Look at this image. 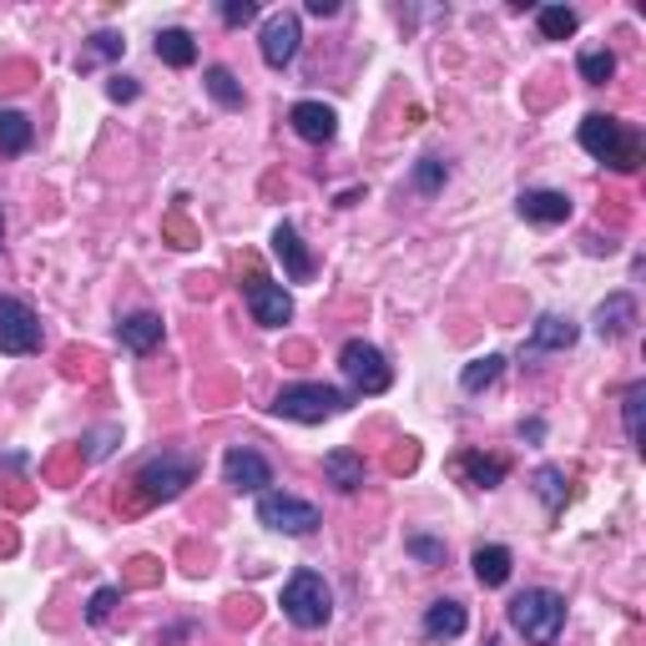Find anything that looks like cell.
Here are the masks:
<instances>
[{
  "label": "cell",
  "mask_w": 646,
  "mask_h": 646,
  "mask_svg": "<svg viewBox=\"0 0 646 646\" xmlns=\"http://www.w3.org/2000/svg\"><path fill=\"white\" fill-rule=\"evenodd\" d=\"M248 21H258V5H252V0H227L223 5V26H248Z\"/></svg>",
  "instance_id": "cell-34"
},
{
  "label": "cell",
  "mask_w": 646,
  "mask_h": 646,
  "mask_svg": "<svg viewBox=\"0 0 646 646\" xmlns=\"http://www.w3.org/2000/svg\"><path fill=\"white\" fill-rule=\"evenodd\" d=\"M465 626H470V616H465L460 601H435V607L424 611V636L430 642H455Z\"/></svg>",
  "instance_id": "cell-18"
},
{
  "label": "cell",
  "mask_w": 646,
  "mask_h": 646,
  "mask_svg": "<svg viewBox=\"0 0 646 646\" xmlns=\"http://www.w3.org/2000/svg\"><path fill=\"white\" fill-rule=\"evenodd\" d=\"M289 121H293V132L304 137V142H314V146L333 142V132H339V111L324 106V102H293Z\"/></svg>",
  "instance_id": "cell-12"
},
{
  "label": "cell",
  "mask_w": 646,
  "mask_h": 646,
  "mask_svg": "<svg viewBox=\"0 0 646 646\" xmlns=\"http://www.w3.org/2000/svg\"><path fill=\"white\" fill-rule=\"evenodd\" d=\"M117 586H102V591L92 596V607H86V621H92V626H102L106 616H111V607H117Z\"/></svg>",
  "instance_id": "cell-33"
},
{
  "label": "cell",
  "mask_w": 646,
  "mask_h": 646,
  "mask_svg": "<svg viewBox=\"0 0 646 646\" xmlns=\"http://www.w3.org/2000/svg\"><path fill=\"white\" fill-rule=\"evenodd\" d=\"M470 566H475V580H480V586H505V580H510V566H515V561H510V551H505V545H480Z\"/></svg>",
  "instance_id": "cell-22"
},
{
  "label": "cell",
  "mask_w": 646,
  "mask_h": 646,
  "mask_svg": "<svg viewBox=\"0 0 646 646\" xmlns=\"http://www.w3.org/2000/svg\"><path fill=\"white\" fill-rule=\"evenodd\" d=\"M324 475L339 490H359L364 485V460H359L354 449H329V455H324Z\"/></svg>",
  "instance_id": "cell-23"
},
{
  "label": "cell",
  "mask_w": 646,
  "mask_h": 646,
  "mask_svg": "<svg viewBox=\"0 0 646 646\" xmlns=\"http://www.w3.org/2000/svg\"><path fill=\"white\" fill-rule=\"evenodd\" d=\"M530 485H536V495H541V505L545 510H561V505H566V470H561V465H541V470H536V475H530Z\"/></svg>",
  "instance_id": "cell-24"
},
{
  "label": "cell",
  "mask_w": 646,
  "mask_h": 646,
  "mask_svg": "<svg viewBox=\"0 0 646 646\" xmlns=\"http://www.w3.org/2000/svg\"><path fill=\"white\" fill-rule=\"evenodd\" d=\"M545 435V424L541 420H530V424H520V439H541Z\"/></svg>",
  "instance_id": "cell-37"
},
{
  "label": "cell",
  "mask_w": 646,
  "mask_h": 646,
  "mask_svg": "<svg viewBox=\"0 0 646 646\" xmlns=\"http://www.w3.org/2000/svg\"><path fill=\"white\" fill-rule=\"evenodd\" d=\"M192 480H198V460H187V455H157V460H146L137 470V495H142V505L177 501Z\"/></svg>",
  "instance_id": "cell-6"
},
{
  "label": "cell",
  "mask_w": 646,
  "mask_h": 646,
  "mask_svg": "<svg viewBox=\"0 0 646 646\" xmlns=\"http://www.w3.org/2000/svg\"><path fill=\"white\" fill-rule=\"evenodd\" d=\"M485 646H495V642H485Z\"/></svg>",
  "instance_id": "cell-39"
},
{
  "label": "cell",
  "mask_w": 646,
  "mask_h": 646,
  "mask_svg": "<svg viewBox=\"0 0 646 646\" xmlns=\"http://www.w3.org/2000/svg\"><path fill=\"white\" fill-rule=\"evenodd\" d=\"M117 339L121 349H132V354H152L162 343V318L157 314H132L117 324Z\"/></svg>",
  "instance_id": "cell-17"
},
{
  "label": "cell",
  "mask_w": 646,
  "mask_h": 646,
  "mask_svg": "<svg viewBox=\"0 0 646 646\" xmlns=\"http://www.w3.org/2000/svg\"><path fill=\"white\" fill-rule=\"evenodd\" d=\"M580 77L591 81V86H607V81L616 77V56L611 51H586L580 56Z\"/></svg>",
  "instance_id": "cell-30"
},
{
  "label": "cell",
  "mask_w": 646,
  "mask_h": 646,
  "mask_svg": "<svg viewBox=\"0 0 646 646\" xmlns=\"http://www.w3.org/2000/svg\"><path fill=\"white\" fill-rule=\"evenodd\" d=\"M520 218H526V223H541V227H555L571 218V198L566 192H551V187H530V192H520Z\"/></svg>",
  "instance_id": "cell-14"
},
{
  "label": "cell",
  "mask_w": 646,
  "mask_h": 646,
  "mask_svg": "<svg viewBox=\"0 0 646 646\" xmlns=\"http://www.w3.org/2000/svg\"><path fill=\"white\" fill-rule=\"evenodd\" d=\"M339 11V0H308V15H333Z\"/></svg>",
  "instance_id": "cell-36"
},
{
  "label": "cell",
  "mask_w": 646,
  "mask_h": 646,
  "mask_svg": "<svg viewBox=\"0 0 646 646\" xmlns=\"http://www.w3.org/2000/svg\"><path fill=\"white\" fill-rule=\"evenodd\" d=\"M642 404H646V384H632L626 399H621V409H626V439L632 445H642Z\"/></svg>",
  "instance_id": "cell-31"
},
{
  "label": "cell",
  "mask_w": 646,
  "mask_h": 646,
  "mask_svg": "<svg viewBox=\"0 0 646 646\" xmlns=\"http://www.w3.org/2000/svg\"><path fill=\"white\" fill-rule=\"evenodd\" d=\"M121 51H127V40H121L117 31H96V36H92V51L81 56V71L96 67V61H111V56H121Z\"/></svg>",
  "instance_id": "cell-29"
},
{
  "label": "cell",
  "mask_w": 646,
  "mask_h": 646,
  "mask_svg": "<svg viewBox=\"0 0 646 646\" xmlns=\"http://www.w3.org/2000/svg\"><path fill=\"white\" fill-rule=\"evenodd\" d=\"M202 86H208V96H212L218 106H223V111H243V102H248V96H243V81L233 77L227 67H208Z\"/></svg>",
  "instance_id": "cell-21"
},
{
  "label": "cell",
  "mask_w": 646,
  "mask_h": 646,
  "mask_svg": "<svg viewBox=\"0 0 646 646\" xmlns=\"http://www.w3.org/2000/svg\"><path fill=\"white\" fill-rule=\"evenodd\" d=\"M106 96H111V102H137V81L117 71V77L106 81Z\"/></svg>",
  "instance_id": "cell-35"
},
{
  "label": "cell",
  "mask_w": 646,
  "mask_h": 646,
  "mask_svg": "<svg viewBox=\"0 0 646 646\" xmlns=\"http://www.w3.org/2000/svg\"><path fill=\"white\" fill-rule=\"evenodd\" d=\"M258 526L278 530V536H314L324 526V515L314 501H298L289 490H263L258 495Z\"/></svg>",
  "instance_id": "cell-5"
},
{
  "label": "cell",
  "mask_w": 646,
  "mask_h": 646,
  "mask_svg": "<svg viewBox=\"0 0 646 646\" xmlns=\"http://www.w3.org/2000/svg\"><path fill=\"white\" fill-rule=\"evenodd\" d=\"M273 252H278V263H283V273H289L293 283H308V278H314V252L304 248V238H298V227L293 223L273 227Z\"/></svg>",
  "instance_id": "cell-13"
},
{
  "label": "cell",
  "mask_w": 646,
  "mask_h": 646,
  "mask_svg": "<svg viewBox=\"0 0 646 646\" xmlns=\"http://www.w3.org/2000/svg\"><path fill=\"white\" fill-rule=\"evenodd\" d=\"M26 146H31V121L21 111H0V152L21 157Z\"/></svg>",
  "instance_id": "cell-27"
},
{
  "label": "cell",
  "mask_w": 646,
  "mask_h": 646,
  "mask_svg": "<svg viewBox=\"0 0 646 646\" xmlns=\"http://www.w3.org/2000/svg\"><path fill=\"white\" fill-rule=\"evenodd\" d=\"M157 61H167V67H192L198 61V40H192V31L172 26V31H157Z\"/></svg>",
  "instance_id": "cell-20"
},
{
  "label": "cell",
  "mask_w": 646,
  "mask_h": 646,
  "mask_svg": "<svg viewBox=\"0 0 646 646\" xmlns=\"http://www.w3.org/2000/svg\"><path fill=\"white\" fill-rule=\"evenodd\" d=\"M223 480H227V490H238V495H263V490L273 485V465H268L258 449L233 445L223 455Z\"/></svg>",
  "instance_id": "cell-9"
},
{
  "label": "cell",
  "mask_w": 646,
  "mask_h": 646,
  "mask_svg": "<svg viewBox=\"0 0 646 646\" xmlns=\"http://www.w3.org/2000/svg\"><path fill=\"white\" fill-rule=\"evenodd\" d=\"M576 324L571 318H561V314H541L536 318V329H530V354H561V349H571L576 343Z\"/></svg>",
  "instance_id": "cell-16"
},
{
  "label": "cell",
  "mask_w": 646,
  "mask_h": 646,
  "mask_svg": "<svg viewBox=\"0 0 646 646\" xmlns=\"http://www.w3.org/2000/svg\"><path fill=\"white\" fill-rule=\"evenodd\" d=\"M580 146L591 152L596 162H611L616 172H636L642 167V132L626 127V121L607 117V111H591V117L580 121Z\"/></svg>",
  "instance_id": "cell-1"
},
{
  "label": "cell",
  "mask_w": 646,
  "mask_h": 646,
  "mask_svg": "<svg viewBox=\"0 0 646 646\" xmlns=\"http://www.w3.org/2000/svg\"><path fill=\"white\" fill-rule=\"evenodd\" d=\"M404 551H409V555H420L424 566H439V561H445V541H430V536H409Z\"/></svg>",
  "instance_id": "cell-32"
},
{
  "label": "cell",
  "mask_w": 646,
  "mask_h": 646,
  "mask_svg": "<svg viewBox=\"0 0 646 646\" xmlns=\"http://www.w3.org/2000/svg\"><path fill=\"white\" fill-rule=\"evenodd\" d=\"M268 409H273L278 420L324 424V420H333V414L349 409V395H339V389H329V384H283Z\"/></svg>",
  "instance_id": "cell-3"
},
{
  "label": "cell",
  "mask_w": 646,
  "mask_h": 646,
  "mask_svg": "<svg viewBox=\"0 0 646 646\" xmlns=\"http://www.w3.org/2000/svg\"><path fill=\"white\" fill-rule=\"evenodd\" d=\"M339 369H343V379L354 384L359 395H384L389 384H395V369H389V359L374 349V343H364V339H349L339 349Z\"/></svg>",
  "instance_id": "cell-7"
},
{
  "label": "cell",
  "mask_w": 646,
  "mask_h": 646,
  "mask_svg": "<svg viewBox=\"0 0 646 646\" xmlns=\"http://www.w3.org/2000/svg\"><path fill=\"white\" fill-rule=\"evenodd\" d=\"M298 40H304V26H298V15L293 11H278L263 21V61L273 71H283L298 56Z\"/></svg>",
  "instance_id": "cell-10"
},
{
  "label": "cell",
  "mask_w": 646,
  "mask_h": 646,
  "mask_svg": "<svg viewBox=\"0 0 646 646\" xmlns=\"http://www.w3.org/2000/svg\"><path fill=\"white\" fill-rule=\"evenodd\" d=\"M283 616L298 626V632H318L324 621L333 616V591L318 571H293L289 586H283Z\"/></svg>",
  "instance_id": "cell-4"
},
{
  "label": "cell",
  "mask_w": 646,
  "mask_h": 646,
  "mask_svg": "<svg viewBox=\"0 0 646 646\" xmlns=\"http://www.w3.org/2000/svg\"><path fill=\"white\" fill-rule=\"evenodd\" d=\"M445 177H449V167L439 157H420V162H414V192H424V198H435L439 187H445Z\"/></svg>",
  "instance_id": "cell-28"
},
{
  "label": "cell",
  "mask_w": 646,
  "mask_h": 646,
  "mask_svg": "<svg viewBox=\"0 0 646 646\" xmlns=\"http://www.w3.org/2000/svg\"><path fill=\"white\" fill-rule=\"evenodd\" d=\"M536 26H541L545 40H571L576 36V11H571V5H541V11H536Z\"/></svg>",
  "instance_id": "cell-25"
},
{
  "label": "cell",
  "mask_w": 646,
  "mask_h": 646,
  "mask_svg": "<svg viewBox=\"0 0 646 646\" xmlns=\"http://www.w3.org/2000/svg\"><path fill=\"white\" fill-rule=\"evenodd\" d=\"M455 470H460L465 480L475 490H495L505 480V460L501 455H475V449H465L460 460H455Z\"/></svg>",
  "instance_id": "cell-19"
},
{
  "label": "cell",
  "mask_w": 646,
  "mask_h": 646,
  "mask_svg": "<svg viewBox=\"0 0 646 646\" xmlns=\"http://www.w3.org/2000/svg\"><path fill=\"white\" fill-rule=\"evenodd\" d=\"M0 233H5V208H0Z\"/></svg>",
  "instance_id": "cell-38"
},
{
  "label": "cell",
  "mask_w": 646,
  "mask_h": 646,
  "mask_svg": "<svg viewBox=\"0 0 646 646\" xmlns=\"http://www.w3.org/2000/svg\"><path fill=\"white\" fill-rule=\"evenodd\" d=\"M632 329H636V298L632 293H611L607 304L596 308V339L616 343V339H626Z\"/></svg>",
  "instance_id": "cell-15"
},
{
  "label": "cell",
  "mask_w": 646,
  "mask_h": 646,
  "mask_svg": "<svg viewBox=\"0 0 646 646\" xmlns=\"http://www.w3.org/2000/svg\"><path fill=\"white\" fill-rule=\"evenodd\" d=\"M248 308H252V324H263V329H283L293 318V298L283 293V283H268V278L248 283Z\"/></svg>",
  "instance_id": "cell-11"
},
{
  "label": "cell",
  "mask_w": 646,
  "mask_h": 646,
  "mask_svg": "<svg viewBox=\"0 0 646 646\" xmlns=\"http://www.w3.org/2000/svg\"><path fill=\"white\" fill-rule=\"evenodd\" d=\"M40 349V318L31 304L21 298H5L0 293V354H36Z\"/></svg>",
  "instance_id": "cell-8"
},
{
  "label": "cell",
  "mask_w": 646,
  "mask_h": 646,
  "mask_svg": "<svg viewBox=\"0 0 646 646\" xmlns=\"http://www.w3.org/2000/svg\"><path fill=\"white\" fill-rule=\"evenodd\" d=\"M501 369H505V359H501V354H485V359H475V364H465V374H460V389H465V395H480V389H490V384L501 379Z\"/></svg>",
  "instance_id": "cell-26"
},
{
  "label": "cell",
  "mask_w": 646,
  "mask_h": 646,
  "mask_svg": "<svg viewBox=\"0 0 646 646\" xmlns=\"http://www.w3.org/2000/svg\"><path fill=\"white\" fill-rule=\"evenodd\" d=\"M510 626L526 636L530 646H555V636H561V626H566V596L545 591V586L520 591L510 601Z\"/></svg>",
  "instance_id": "cell-2"
}]
</instances>
